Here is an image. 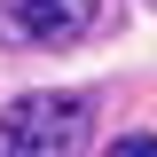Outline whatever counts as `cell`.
<instances>
[{"instance_id":"obj_1","label":"cell","mask_w":157,"mask_h":157,"mask_svg":"<svg viewBox=\"0 0 157 157\" xmlns=\"http://www.w3.org/2000/svg\"><path fill=\"white\" fill-rule=\"evenodd\" d=\"M86 94H24L0 118V157H78L86 149Z\"/></svg>"},{"instance_id":"obj_2","label":"cell","mask_w":157,"mask_h":157,"mask_svg":"<svg viewBox=\"0 0 157 157\" xmlns=\"http://www.w3.org/2000/svg\"><path fill=\"white\" fill-rule=\"evenodd\" d=\"M102 16V0H16V32L39 39V47H71V39H86Z\"/></svg>"},{"instance_id":"obj_3","label":"cell","mask_w":157,"mask_h":157,"mask_svg":"<svg viewBox=\"0 0 157 157\" xmlns=\"http://www.w3.org/2000/svg\"><path fill=\"white\" fill-rule=\"evenodd\" d=\"M102 157H157V141H149V134H126V141H110Z\"/></svg>"}]
</instances>
